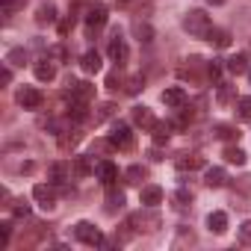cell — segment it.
I'll list each match as a JSON object with an SVG mask.
<instances>
[{
  "instance_id": "cell-1",
  "label": "cell",
  "mask_w": 251,
  "mask_h": 251,
  "mask_svg": "<svg viewBox=\"0 0 251 251\" xmlns=\"http://www.w3.org/2000/svg\"><path fill=\"white\" fill-rule=\"evenodd\" d=\"M183 30H186L189 36H195V39H207V33L213 30V21H210L207 12L192 9V12H186V18H183Z\"/></svg>"
},
{
  "instance_id": "cell-2",
  "label": "cell",
  "mask_w": 251,
  "mask_h": 251,
  "mask_svg": "<svg viewBox=\"0 0 251 251\" xmlns=\"http://www.w3.org/2000/svg\"><path fill=\"white\" fill-rule=\"evenodd\" d=\"M74 239L83 242V245H103V236L92 222H77L74 225Z\"/></svg>"
},
{
  "instance_id": "cell-3",
  "label": "cell",
  "mask_w": 251,
  "mask_h": 251,
  "mask_svg": "<svg viewBox=\"0 0 251 251\" xmlns=\"http://www.w3.org/2000/svg\"><path fill=\"white\" fill-rule=\"evenodd\" d=\"M133 130L127 127V124H115L112 127V133H109V145L112 148H118V151H130L133 148Z\"/></svg>"
},
{
  "instance_id": "cell-4",
  "label": "cell",
  "mask_w": 251,
  "mask_h": 251,
  "mask_svg": "<svg viewBox=\"0 0 251 251\" xmlns=\"http://www.w3.org/2000/svg\"><path fill=\"white\" fill-rule=\"evenodd\" d=\"M65 95H68L71 100H83V103H89V100L95 98V86H92V83H80V80H68Z\"/></svg>"
},
{
  "instance_id": "cell-5",
  "label": "cell",
  "mask_w": 251,
  "mask_h": 251,
  "mask_svg": "<svg viewBox=\"0 0 251 251\" xmlns=\"http://www.w3.org/2000/svg\"><path fill=\"white\" fill-rule=\"evenodd\" d=\"M33 198H36L39 207L48 210V213L56 207V192H53V186H48V183H36V186H33Z\"/></svg>"
},
{
  "instance_id": "cell-6",
  "label": "cell",
  "mask_w": 251,
  "mask_h": 251,
  "mask_svg": "<svg viewBox=\"0 0 251 251\" xmlns=\"http://www.w3.org/2000/svg\"><path fill=\"white\" fill-rule=\"evenodd\" d=\"M15 100H18L24 109H39V106H42V92L33 89V86H21L18 95H15Z\"/></svg>"
},
{
  "instance_id": "cell-7",
  "label": "cell",
  "mask_w": 251,
  "mask_h": 251,
  "mask_svg": "<svg viewBox=\"0 0 251 251\" xmlns=\"http://www.w3.org/2000/svg\"><path fill=\"white\" fill-rule=\"evenodd\" d=\"M109 59H112L115 65H124V62H127V45H124V39H121L118 30H115L112 39H109Z\"/></svg>"
},
{
  "instance_id": "cell-8",
  "label": "cell",
  "mask_w": 251,
  "mask_h": 251,
  "mask_svg": "<svg viewBox=\"0 0 251 251\" xmlns=\"http://www.w3.org/2000/svg\"><path fill=\"white\" fill-rule=\"evenodd\" d=\"M95 172H98V177H100V183L109 189V186H115V180H118V169L109 163V160H103V163H98L95 166Z\"/></svg>"
},
{
  "instance_id": "cell-9",
  "label": "cell",
  "mask_w": 251,
  "mask_h": 251,
  "mask_svg": "<svg viewBox=\"0 0 251 251\" xmlns=\"http://www.w3.org/2000/svg\"><path fill=\"white\" fill-rule=\"evenodd\" d=\"M106 24V9L103 6H92L89 9V15H86V27H89V36L95 33V30H100Z\"/></svg>"
},
{
  "instance_id": "cell-10",
  "label": "cell",
  "mask_w": 251,
  "mask_h": 251,
  "mask_svg": "<svg viewBox=\"0 0 251 251\" xmlns=\"http://www.w3.org/2000/svg\"><path fill=\"white\" fill-rule=\"evenodd\" d=\"M33 71H36V80H42V83H50L53 77H56V65L45 56V59H39L36 65H33Z\"/></svg>"
},
{
  "instance_id": "cell-11",
  "label": "cell",
  "mask_w": 251,
  "mask_h": 251,
  "mask_svg": "<svg viewBox=\"0 0 251 251\" xmlns=\"http://www.w3.org/2000/svg\"><path fill=\"white\" fill-rule=\"evenodd\" d=\"M163 103H166V106L180 109V106L186 103V92H183L180 86H172V89H166V92H163Z\"/></svg>"
},
{
  "instance_id": "cell-12",
  "label": "cell",
  "mask_w": 251,
  "mask_h": 251,
  "mask_svg": "<svg viewBox=\"0 0 251 251\" xmlns=\"http://www.w3.org/2000/svg\"><path fill=\"white\" fill-rule=\"evenodd\" d=\"M133 121L145 130H154V124H157V118H154V112L148 106H133Z\"/></svg>"
},
{
  "instance_id": "cell-13",
  "label": "cell",
  "mask_w": 251,
  "mask_h": 251,
  "mask_svg": "<svg viewBox=\"0 0 251 251\" xmlns=\"http://www.w3.org/2000/svg\"><path fill=\"white\" fill-rule=\"evenodd\" d=\"M139 201H142V207H157V204H163V189L160 186H145L139 192Z\"/></svg>"
},
{
  "instance_id": "cell-14",
  "label": "cell",
  "mask_w": 251,
  "mask_h": 251,
  "mask_svg": "<svg viewBox=\"0 0 251 251\" xmlns=\"http://www.w3.org/2000/svg\"><path fill=\"white\" fill-rule=\"evenodd\" d=\"M68 175H71V166H65V163H53V166L48 169L50 183H65V180H68Z\"/></svg>"
},
{
  "instance_id": "cell-15",
  "label": "cell",
  "mask_w": 251,
  "mask_h": 251,
  "mask_svg": "<svg viewBox=\"0 0 251 251\" xmlns=\"http://www.w3.org/2000/svg\"><path fill=\"white\" fill-rule=\"evenodd\" d=\"M207 227H210L213 233H225V230H227V216H225L222 210L210 213V216H207Z\"/></svg>"
},
{
  "instance_id": "cell-16",
  "label": "cell",
  "mask_w": 251,
  "mask_h": 251,
  "mask_svg": "<svg viewBox=\"0 0 251 251\" xmlns=\"http://www.w3.org/2000/svg\"><path fill=\"white\" fill-rule=\"evenodd\" d=\"M56 21V6L53 3H42L36 9V24H53Z\"/></svg>"
},
{
  "instance_id": "cell-17",
  "label": "cell",
  "mask_w": 251,
  "mask_h": 251,
  "mask_svg": "<svg viewBox=\"0 0 251 251\" xmlns=\"http://www.w3.org/2000/svg\"><path fill=\"white\" fill-rule=\"evenodd\" d=\"M207 42H210L213 48H227V45H230V33H227V30H219V27H213V30L207 33Z\"/></svg>"
},
{
  "instance_id": "cell-18",
  "label": "cell",
  "mask_w": 251,
  "mask_h": 251,
  "mask_svg": "<svg viewBox=\"0 0 251 251\" xmlns=\"http://www.w3.org/2000/svg\"><path fill=\"white\" fill-rule=\"evenodd\" d=\"M80 65H83V71H86V74H98V71H100V56H98V50H89V53H83Z\"/></svg>"
},
{
  "instance_id": "cell-19",
  "label": "cell",
  "mask_w": 251,
  "mask_h": 251,
  "mask_svg": "<svg viewBox=\"0 0 251 251\" xmlns=\"http://www.w3.org/2000/svg\"><path fill=\"white\" fill-rule=\"evenodd\" d=\"M225 68H227L230 74H245V71H248V56H245V53H236V56H230V59L225 62Z\"/></svg>"
},
{
  "instance_id": "cell-20",
  "label": "cell",
  "mask_w": 251,
  "mask_h": 251,
  "mask_svg": "<svg viewBox=\"0 0 251 251\" xmlns=\"http://www.w3.org/2000/svg\"><path fill=\"white\" fill-rule=\"evenodd\" d=\"M177 169L180 172H195V169H204V157H195V154H183L177 160Z\"/></svg>"
},
{
  "instance_id": "cell-21",
  "label": "cell",
  "mask_w": 251,
  "mask_h": 251,
  "mask_svg": "<svg viewBox=\"0 0 251 251\" xmlns=\"http://www.w3.org/2000/svg\"><path fill=\"white\" fill-rule=\"evenodd\" d=\"M225 169H207V175H204V183L210 186V189H219V186H225Z\"/></svg>"
},
{
  "instance_id": "cell-22",
  "label": "cell",
  "mask_w": 251,
  "mask_h": 251,
  "mask_svg": "<svg viewBox=\"0 0 251 251\" xmlns=\"http://www.w3.org/2000/svg\"><path fill=\"white\" fill-rule=\"evenodd\" d=\"M124 207V192H115L112 186H109V195H106V213L112 216V213H118Z\"/></svg>"
},
{
  "instance_id": "cell-23",
  "label": "cell",
  "mask_w": 251,
  "mask_h": 251,
  "mask_svg": "<svg viewBox=\"0 0 251 251\" xmlns=\"http://www.w3.org/2000/svg\"><path fill=\"white\" fill-rule=\"evenodd\" d=\"M68 118H74V121H86V118H89L86 103H83V100H71V103H68Z\"/></svg>"
},
{
  "instance_id": "cell-24",
  "label": "cell",
  "mask_w": 251,
  "mask_h": 251,
  "mask_svg": "<svg viewBox=\"0 0 251 251\" xmlns=\"http://www.w3.org/2000/svg\"><path fill=\"white\" fill-rule=\"evenodd\" d=\"M213 136L216 139H239V133H236V127H230V124H216V127H213Z\"/></svg>"
},
{
  "instance_id": "cell-25",
  "label": "cell",
  "mask_w": 251,
  "mask_h": 251,
  "mask_svg": "<svg viewBox=\"0 0 251 251\" xmlns=\"http://www.w3.org/2000/svg\"><path fill=\"white\" fill-rule=\"evenodd\" d=\"M222 157H225L227 163H233V166H245V151H242V148H233V145H230V148H225Z\"/></svg>"
},
{
  "instance_id": "cell-26",
  "label": "cell",
  "mask_w": 251,
  "mask_h": 251,
  "mask_svg": "<svg viewBox=\"0 0 251 251\" xmlns=\"http://www.w3.org/2000/svg\"><path fill=\"white\" fill-rule=\"evenodd\" d=\"M169 136H172V127H169V124H163V121H157V124H154V142H157V145H166Z\"/></svg>"
},
{
  "instance_id": "cell-27",
  "label": "cell",
  "mask_w": 251,
  "mask_h": 251,
  "mask_svg": "<svg viewBox=\"0 0 251 251\" xmlns=\"http://www.w3.org/2000/svg\"><path fill=\"white\" fill-rule=\"evenodd\" d=\"M236 95V86H227V83H219V92H216V100L219 103H230Z\"/></svg>"
},
{
  "instance_id": "cell-28",
  "label": "cell",
  "mask_w": 251,
  "mask_h": 251,
  "mask_svg": "<svg viewBox=\"0 0 251 251\" xmlns=\"http://www.w3.org/2000/svg\"><path fill=\"white\" fill-rule=\"evenodd\" d=\"M74 175H77V177L92 175V160H89V157H74Z\"/></svg>"
},
{
  "instance_id": "cell-29",
  "label": "cell",
  "mask_w": 251,
  "mask_h": 251,
  "mask_svg": "<svg viewBox=\"0 0 251 251\" xmlns=\"http://www.w3.org/2000/svg\"><path fill=\"white\" fill-rule=\"evenodd\" d=\"M124 177H127V183H142V180L148 177V172H145L142 166H130L127 172H124Z\"/></svg>"
},
{
  "instance_id": "cell-30",
  "label": "cell",
  "mask_w": 251,
  "mask_h": 251,
  "mask_svg": "<svg viewBox=\"0 0 251 251\" xmlns=\"http://www.w3.org/2000/svg\"><path fill=\"white\" fill-rule=\"evenodd\" d=\"M115 112H118V106H115V103H100V106H98V112H95V124H98V121L112 118Z\"/></svg>"
},
{
  "instance_id": "cell-31",
  "label": "cell",
  "mask_w": 251,
  "mask_h": 251,
  "mask_svg": "<svg viewBox=\"0 0 251 251\" xmlns=\"http://www.w3.org/2000/svg\"><path fill=\"white\" fill-rule=\"evenodd\" d=\"M172 201H175V207H177V210H186V207L192 204V192H189V189H177Z\"/></svg>"
},
{
  "instance_id": "cell-32",
  "label": "cell",
  "mask_w": 251,
  "mask_h": 251,
  "mask_svg": "<svg viewBox=\"0 0 251 251\" xmlns=\"http://www.w3.org/2000/svg\"><path fill=\"white\" fill-rule=\"evenodd\" d=\"M133 30H136V36H139V42H145V45L154 39V30H151L148 24H142V21H136V24H133Z\"/></svg>"
},
{
  "instance_id": "cell-33",
  "label": "cell",
  "mask_w": 251,
  "mask_h": 251,
  "mask_svg": "<svg viewBox=\"0 0 251 251\" xmlns=\"http://www.w3.org/2000/svg\"><path fill=\"white\" fill-rule=\"evenodd\" d=\"M6 62H9V65H24V62H27V50H24V48L9 50V53H6Z\"/></svg>"
},
{
  "instance_id": "cell-34",
  "label": "cell",
  "mask_w": 251,
  "mask_h": 251,
  "mask_svg": "<svg viewBox=\"0 0 251 251\" xmlns=\"http://www.w3.org/2000/svg\"><path fill=\"white\" fill-rule=\"evenodd\" d=\"M236 112H239V118L251 121V98H239L236 100Z\"/></svg>"
},
{
  "instance_id": "cell-35",
  "label": "cell",
  "mask_w": 251,
  "mask_h": 251,
  "mask_svg": "<svg viewBox=\"0 0 251 251\" xmlns=\"http://www.w3.org/2000/svg\"><path fill=\"white\" fill-rule=\"evenodd\" d=\"M77 142H80V133H77V130H71V136H59V148H62V151L74 148Z\"/></svg>"
},
{
  "instance_id": "cell-36",
  "label": "cell",
  "mask_w": 251,
  "mask_h": 251,
  "mask_svg": "<svg viewBox=\"0 0 251 251\" xmlns=\"http://www.w3.org/2000/svg\"><path fill=\"white\" fill-rule=\"evenodd\" d=\"M142 89H145V80H142V77H130L124 92H127V95H136V92H142Z\"/></svg>"
},
{
  "instance_id": "cell-37",
  "label": "cell",
  "mask_w": 251,
  "mask_h": 251,
  "mask_svg": "<svg viewBox=\"0 0 251 251\" xmlns=\"http://www.w3.org/2000/svg\"><path fill=\"white\" fill-rule=\"evenodd\" d=\"M239 242L242 245H251V219L239 225Z\"/></svg>"
},
{
  "instance_id": "cell-38",
  "label": "cell",
  "mask_w": 251,
  "mask_h": 251,
  "mask_svg": "<svg viewBox=\"0 0 251 251\" xmlns=\"http://www.w3.org/2000/svg\"><path fill=\"white\" fill-rule=\"evenodd\" d=\"M21 3H24V0H0V9H3V15L9 18V15H12V12L21 6Z\"/></svg>"
},
{
  "instance_id": "cell-39",
  "label": "cell",
  "mask_w": 251,
  "mask_h": 251,
  "mask_svg": "<svg viewBox=\"0 0 251 251\" xmlns=\"http://www.w3.org/2000/svg\"><path fill=\"white\" fill-rule=\"evenodd\" d=\"M12 213H15V216H30V204H27V201H15V204H12Z\"/></svg>"
},
{
  "instance_id": "cell-40",
  "label": "cell",
  "mask_w": 251,
  "mask_h": 251,
  "mask_svg": "<svg viewBox=\"0 0 251 251\" xmlns=\"http://www.w3.org/2000/svg\"><path fill=\"white\" fill-rule=\"evenodd\" d=\"M207 74H210L213 80H219V74H222V62H219V59H213V62L207 65Z\"/></svg>"
},
{
  "instance_id": "cell-41",
  "label": "cell",
  "mask_w": 251,
  "mask_h": 251,
  "mask_svg": "<svg viewBox=\"0 0 251 251\" xmlns=\"http://www.w3.org/2000/svg\"><path fill=\"white\" fill-rule=\"evenodd\" d=\"M106 86H109V89H118V86H121V74H118V71H112V74L106 77Z\"/></svg>"
},
{
  "instance_id": "cell-42",
  "label": "cell",
  "mask_w": 251,
  "mask_h": 251,
  "mask_svg": "<svg viewBox=\"0 0 251 251\" xmlns=\"http://www.w3.org/2000/svg\"><path fill=\"white\" fill-rule=\"evenodd\" d=\"M0 83H3V86L12 83V68H9V65H3V71H0Z\"/></svg>"
},
{
  "instance_id": "cell-43",
  "label": "cell",
  "mask_w": 251,
  "mask_h": 251,
  "mask_svg": "<svg viewBox=\"0 0 251 251\" xmlns=\"http://www.w3.org/2000/svg\"><path fill=\"white\" fill-rule=\"evenodd\" d=\"M0 227H3V245H9V236H12V225H9V222H3Z\"/></svg>"
},
{
  "instance_id": "cell-44",
  "label": "cell",
  "mask_w": 251,
  "mask_h": 251,
  "mask_svg": "<svg viewBox=\"0 0 251 251\" xmlns=\"http://www.w3.org/2000/svg\"><path fill=\"white\" fill-rule=\"evenodd\" d=\"M207 3H213V6H225L227 0H207Z\"/></svg>"
},
{
  "instance_id": "cell-45",
  "label": "cell",
  "mask_w": 251,
  "mask_h": 251,
  "mask_svg": "<svg viewBox=\"0 0 251 251\" xmlns=\"http://www.w3.org/2000/svg\"><path fill=\"white\" fill-rule=\"evenodd\" d=\"M115 3H118V6H127V3H130V0H115Z\"/></svg>"
}]
</instances>
